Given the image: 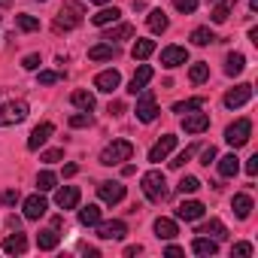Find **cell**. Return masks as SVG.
I'll list each match as a JSON object with an SVG mask.
<instances>
[{"mask_svg":"<svg viewBox=\"0 0 258 258\" xmlns=\"http://www.w3.org/2000/svg\"><path fill=\"white\" fill-rule=\"evenodd\" d=\"M91 121H94V118H91V112H88V109H82V112L70 115V121H67V124H70V127H91Z\"/></svg>","mask_w":258,"mask_h":258,"instance_id":"cell-40","label":"cell"},{"mask_svg":"<svg viewBox=\"0 0 258 258\" xmlns=\"http://www.w3.org/2000/svg\"><path fill=\"white\" fill-rule=\"evenodd\" d=\"M237 4V0H222V4L210 13V19H213V25H225L228 22V16H231V7Z\"/></svg>","mask_w":258,"mask_h":258,"instance_id":"cell-31","label":"cell"},{"mask_svg":"<svg viewBox=\"0 0 258 258\" xmlns=\"http://www.w3.org/2000/svg\"><path fill=\"white\" fill-rule=\"evenodd\" d=\"M28 118V103L25 100H13V103H4L0 106V127L7 124H19Z\"/></svg>","mask_w":258,"mask_h":258,"instance_id":"cell-5","label":"cell"},{"mask_svg":"<svg viewBox=\"0 0 258 258\" xmlns=\"http://www.w3.org/2000/svg\"><path fill=\"white\" fill-rule=\"evenodd\" d=\"M134 115L140 118V121H155V115H158V106H155V94L149 91V88H143L140 91V100H137V109H134Z\"/></svg>","mask_w":258,"mask_h":258,"instance_id":"cell-6","label":"cell"},{"mask_svg":"<svg viewBox=\"0 0 258 258\" xmlns=\"http://www.w3.org/2000/svg\"><path fill=\"white\" fill-rule=\"evenodd\" d=\"M176 234H179V228H176L173 219H155V237H161V240H173Z\"/></svg>","mask_w":258,"mask_h":258,"instance_id":"cell-24","label":"cell"},{"mask_svg":"<svg viewBox=\"0 0 258 258\" xmlns=\"http://www.w3.org/2000/svg\"><path fill=\"white\" fill-rule=\"evenodd\" d=\"M58 240H61V237H58V231H55V228H46V231H40V234H37V246H40V249H46V252H49V249H55V246H58Z\"/></svg>","mask_w":258,"mask_h":258,"instance_id":"cell-30","label":"cell"},{"mask_svg":"<svg viewBox=\"0 0 258 258\" xmlns=\"http://www.w3.org/2000/svg\"><path fill=\"white\" fill-rule=\"evenodd\" d=\"M249 137H252V121H249V118H237L234 124H228V131H225V140H228V146H234V149L246 146Z\"/></svg>","mask_w":258,"mask_h":258,"instance_id":"cell-4","label":"cell"},{"mask_svg":"<svg viewBox=\"0 0 258 258\" xmlns=\"http://www.w3.org/2000/svg\"><path fill=\"white\" fill-rule=\"evenodd\" d=\"M55 182H58V176H55L52 170H43V173L37 176V188H40V191H52Z\"/></svg>","mask_w":258,"mask_h":258,"instance_id":"cell-39","label":"cell"},{"mask_svg":"<svg viewBox=\"0 0 258 258\" xmlns=\"http://www.w3.org/2000/svg\"><path fill=\"white\" fill-rule=\"evenodd\" d=\"M246 173H249V176H255V173H258V155H252V158L246 161Z\"/></svg>","mask_w":258,"mask_h":258,"instance_id":"cell-50","label":"cell"},{"mask_svg":"<svg viewBox=\"0 0 258 258\" xmlns=\"http://www.w3.org/2000/svg\"><path fill=\"white\" fill-rule=\"evenodd\" d=\"M25 249H28V237H25V234H19V231H16V234H10V237L4 240V252H7V255H22Z\"/></svg>","mask_w":258,"mask_h":258,"instance_id":"cell-21","label":"cell"},{"mask_svg":"<svg viewBox=\"0 0 258 258\" xmlns=\"http://www.w3.org/2000/svg\"><path fill=\"white\" fill-rule=\"evenodd\" d=\"M115 55H118V49H115L112 43H97V46L88 49V58H91V61H109V58H115Z\"/></svg>","mask_w":258,"mask_h":258,"instance_id":"cell-22","label":"cell"},{"mask_svg":"<svg viewBox=\"0 0 258 258\" xmlns=\"http://www.w3.org/2000/svg\"><path fill=\"white\" fill-rule=\"evenodd\" d=\"M161 64L164 67H179V64H188V49H182V46H167L164 52H161Z\"/></svg>","mask_w":258,"mask_h":258,"instance_id":"cell-16","label":"cell"},{"mask_svg":"<svg viewBox=\"0 0 258 258\" xmlns=\"http://www.w3.org/2000/svg\"><path fill=\"white\" fill-rule=\"evenodd\" d=\"M173 146H176V137H173V134H164V137H161V140H158V143L149 149V161H152V164L164 161V158L173 152Z\"/></svg>","mask_w":258,"mask_h":258,"instance_id":"cell-13","label":"cell"},{"mask_svg":"<svg viewBox=\"0 0 258 258\" xmlns=\"http://www.w3.org/2000/svg\"><path fill=\"white\" fill-rule=\"evenodd\" d=\"M237 170H240V158L231 152V155H225V158H219V173L225 176V179H231V176H237Z\"/></svg>","mask_w":258,"mask_h":258,"instance_id":"cell-26","label":"cell"},{"mask_svg":"<svg viewBox=\"0 0 258 258\" xmlns=\"http://www.w3.org/2000/svg\"><path fill=\"white\" fill-rule=\"evenodd\" d=\"M152 52H155V40H137V43H134V49H131L134 61H146Z\"/></svg>","mask_w":258,"mask_h":258,"instance_id":"cell-29","label":"cell"},{"mask_svg":"<svg viewBox=\"0 0 258 258\" xmlns=\"http://www.w3.org/2000/svg\"><path fill=\"white\" fill-rule=\"evenodd\" d=\"M118 19H121V10H118V7H103L100 13H94V16H91V25L106 28V25H115Z\"/></svg>","mask_w":258,"mask_h":258,"instance_id":"cell-19","label":"cell"},{"mask_svg":"<svg viewBox=\"0 0 258 258\" xmlns=\"http://www.w3.org/2000/svg\"><path fill=\"white\" fill-rule=\"evenodd\" d=\"M182 127H185V134H204L210 127V115L207 112H185Z\"/></svg>","mask_w":258,"mask_h":258,"instance_id":"cell-11","label":"cell"},{"mask_svg":"<svg viewBox=\"0 0 258 258\" xmlns=\"http://www.w3.org/2000/svg\"><path fill=\"white\" fill-rule=\"evenodd\" d=\"M64 79V73H55V70H40V85H55V82H61Z\"/></svg>","mask_w":258,"mask_h":258,"instance_id":"cell-42","label":"cell"},{"mask_svg":"<svg viewBox=\"0 0 258 258\" xmlns=\"http://www.w3.org/2000/svg\"><path fill=\"white\" fill-rule=\"evenodd\" d=\"M19 198H22V195H19V188H7V191H4V204H7V207H16V204H19Z\"/></svg>","mask_w":258,"mask_h":258,"instance_id":"cell-48","label":"cell"},{"mask_svg":"<svg viewBox=\"0 0 258 258\" xmlns=\"http://www.w3.org/2000/svg\"><path fill=\"white\" fill-rule=\"evenodd\" d=\"M76 170H79L76 164H67V167H64V176H76Z\"/></svg>","mask_w":258,"mask_h":258,"instance_id":"cell-53","label":"cell"},{"mask_svg":"<svg viewBox=\"0 0 258 258\" xmlns=\"http://www.w3.org/2000/svg\"><path fill=\"white\" fill-rule=\"evenodd\" d=\"M91 4H106V0H91Z\"/></svg>","mask_w":258,"mask_h":258,"instance_id":"cell-57","label":"cell"},{"mask_svg":"<svg viewBox=\"0 0 258 258\" xmlns=\"http://www.w3.org/2000/svg\"><path fill=\"white\" fill-rule=\"evenodd\" d=\"M55 204H58L61 210H73V207L79 204V188H76V185L58 188V191H55Z\"/></svg>","mask_w":258,"mask_h":258,"instance_id":"cell-18","label":"cell"},{"mask_svg":"<svg viewBox=\"0 0 258 258\" xmlns=\"http://www.w3.org/2000/svg\"><path fill=\"white\" fill-rule=\"evenodd\" d=\"M249 10H252V13L258 10V0H249Z\"/></svg>","mask_w":258,"mask_h":258,"instance_id":"cell-55","label":"cell"},{"mask_svg":"<svg viewBox=\"0 0 258 258\" xmlns=\"http://www.w3.org/2000/svg\"><path fill=\"white\" fill-rule=\"evenodd\" d=\"M121 112H124V103L121 100H112L109 103V115H121Z\"/></svg>","mask_w":258,"mask_h":258,"instance_id":"cell-51","label":"cell"},{"mask_svg":"<svg viewBox=\"0 0 258 258\" xmlns=\"http://www.w3.org/2000/svg\"><path fill=\"white\" fill-rule=\"evenodd\" d=\"M82 16H85V10H82L79 0H67V4L61 7V13H58V19H55V31H73V28H79Z\"/></svg>","mask_w":258,"mask_h":258,"instance_id":"cell-1","label":"cell"},{"mask_svg":"<svg viewBox=\"0 0 258 258\" xmlns=\"http://www.w3.org/2000/svg\"><path fill=\"white\" fill-rule=\"evenodd\" d=\"M97 195H100V201H103V204H109V207H112V204H118V201L124 198V185L109 179V182H100V185H97Z\"/></svg>","mask_w":258,"mask_h":258,"instance_id":"cell-14","label":"cell"},{"mask_svg":"<svg viewBox=\"0 0 258 258\" xmlns=\"http://www.w3.org/2000/svg\"><path fill=\"white\" fill-rule=\"evenodd\" d=\"M191 155H195V146H188V149H182V152H179V155H176V158L170 161V167H182L185 161H191Z\"/></svg>","mask_w":258,"mask_h":258,"instance_id":"cell-44","label":"cell"},{"mask_svg":"<svg viewBox=\"0 0 258 258\" xmlns=\"http://www.w3.org/2000/svg\"><path fill=\"white\" fill-rule=\"evenodd\" d=\"M140 182H143V195H146L149 201L161 204V201L167 198V179H164L161 170H149V173H143Z\"/></svg>","mask_w":258,"mask_h":258,"instance_id":"cell-3","label":"cell"},{"mask_svg":"<svg viewBox=\"0 0 258 258\" xmlns=\"http://www.w3.org/2000/svg\"><path fill=\"white\" fill-rule=\"evenodd\" d=\"M118 85H121V73L118 70H103V73L94 76V88L103 91V94H112Z\"/></svg>","mask_w":258,"mask_h":258,"instance_id":"cell-9","label":"cell"},{"mask_svg":"<svg viewBox=\"0 0 258 258\" xmlns=\"http://www.w3.org/2000/svg\"><path fill=\"white\" fill-rule=\"evenodd\" d=\"M207 76H210V64H191V70H188V79L195 82V85H201V82H207Z\"/></svg>","mask_w":258,"mask_h":258,"instance_id":"cell-36","label":"cell"},{"mask_svg":"<svg viewBox=\"0 0 258 258\" xmlns=\"http://www.w3.org/2000/svg\"><path fill=\"white\" fill-rule=\"evenodd\" d=\"M16 25H19L25 34H34V31H40V22H37L34 16H25V13H22V16H16Z\"/></svg>","mask_w":258,"mask_h":258,"instance_id":"cell-38","label":"cell"},{"mask_svg":"<svg viewBox=\"0 0 258 258\" xmlns=\"http://www.w3.org/2000/svg\"><path fill=\"white\" fill-rule=\"evenodd\" d=\"M176 188H179V191H182V195H195V191H198V188H201V179H198V176H182V179H179V185H176Z\"/></svg>","mask_w":258,"mask_h":258,"instance_id":"cell-41","label":"cell"},{"mask_svg":"<svg viewBox=\"0 0 258 258\" xmlns=\"http://www.w3.org/2000/svg\"><path fill=\"white\" fill-rule=\"evenodd\" d=\"M216 155H219V152H216V146H207V149L201 152V164H204V167H210V164L216 161Z\"/></svg>","mask_w":258,"mask_h":258,"instance_id":"cell-47","label":"cell"},{"mask_svg":"<svg viewBox=\"0 0 258 258\" xmlns=\"http://www.w3.org/2000/svg\"><path fill=\"white\" fill-rule=\"evenodd\" d=\"M40 64H43V61H40V55H28V58L22 61V67H25V70H37Z\"/></svg>","mask_w":258,"mask_h":258,"instance_id":"cell-49","label":"cell"},{"mask_svg":"<svg viewBox=\"0 0 258 258\" xmlns=\"http://www.w3.org/2000/svg\"><path fill=\"white\" fill-rule=\"evenodd\" d=\"M13 4V0H0V7H10Z\"/></svg>","mask_w":258,"mask_h":258,"instance_id":"cell-56","label":"cell"},{"mask_svg":"<svg viewBox=\"0 0 258 258\" xmlns=\"http://www.w3.org/2000/svg\"><path fill=\"white\" fill-rule=\"evenodd\" d=\"M195 234H204V237H213V240H225L228 237V231H225V225L219 222V219H210V222H204Z\"/></svg>","mask_w":258,"mask_h":258,"instance_id":"cell-20","label":"cell"},{"mask_svg":"<svg viewBox=\"0 0 258 258\" xmlns=\"http://www.w3.org/2000/svg\"><path fill=\"white\" fill-rule=\"evenodd\" d=\"M79 222H82L85 228H94V225L100 222V207H94V204H88L85 210H79Z\"/></svg>","mask_w":258,"mask_h":258,"instance_id":"cell-32","label":"cell"},{"mask_svg":"<svg viewBox=\"0 0 258 258\" xmlns=\"http://www.w3.org/2000/svg\"><path fill=\"white\" fill-rule=\"evenodd\" d=\"M146 25H149V31H152V34H164L170 22H167V16H164L161 10H152V13H149V19H146Z\"/></svg>","mask_w":258,"mask_h":258,"instance_id":"cell-27","label":"cell"},{"mask_svg":"<svg viewBox=\"0 0 258 258\" xmlns=\"http://www.w3.org/2000/svg\"><path fill=\"white\" fill-rule=\"evenodd\" d=\"M204 213H207V207L201 201H182L176 207V219H182V222H198V219H204Z\"/></svg>","mask_w":258,"mask_h":258,"instance_id":"cell-10","label":"cell"},{"mask_svg":"<svg viewBox=\"0 0 258 258\" xmlns=\"http://www.w3.org/2000/svg\"><path fill=\"white\" fill-rule=\"evenodd\" d=\"M204 97H188V100H179L173 103V112H191V109H204Z\"/></svg>","mask_w":258,"mask_h":258,"instance_id":"cell-37","label":"cell"},{"mask_svg":"<svg viewBox=\"0 0 258 258\" xmlns=\"http://www.w3.org/2000/svg\"><path fill=\"white\" fill-rule=\"evenodd\" d=\"M213 4H216V0H213Z\"/></svg>","mask_w":258,"mask_h":258,"instance_id":"cell-58","label":"cell"},{"mask_svg":"<svg viewBox=\"0 0 258 258\" xmlns=\"http://www.w3.org/2000/svg\"><path fill=\"white\" fill-rule=\"evenodd\" d=\"M140 252H143L140 246H127V249H124V255H127V258H134V255H140Z\"/></svg>","mask_w":258,"mask_h":258,"instance_id":"cell-52","label":"cell"},{"mask_svg":"<svg viewBox=\"0 0 258 258\" xmlns=\"http://www.w3.org/2000/svg\"><path fill=\"white\" fill-rule=\"evenodd\" d=\"M70 100H73V106H79V109H94V94L91 91H73L70 94Z\"/></svg>","mask_w":258,"mask_h":258,"instance_id":"cell-33","label":"cell"},{"mask_svg":"<svg viewBox=\"0 0 258 258\" xmlns=\"http://www.w3.org/2000/svg\"><path fill=\"white\" fill-rule=\"evenodd\" d=\"M191 43L195 46H210V43H216V34L210 28H195L191 31Z\"/></svg>","mask_w":258,"mask_h":258,"instance_id":"cell-35","label":"cell"},{"mask_svg":"<svg viewBox=\"0 0 258 258\" xmlns=\"http://www.w3.org/2000/svg\"><path fill=\"white\" fill-rule=\"evenodd\" d=\"M121 173H124V176H134V173H137V167H134V164H124V170H121Z\"/></svg>","mask_w":258,"mask_h":258,"instance_id":"cell-54","label":"cell"},{"mask_svg":"<svg viewBox=\"0 0 258 258\" xmlns=\"http://www.w3.org/2000/svg\"><path fill=\"white\" fill-rule=\"evenodd\" d=\"M61 158H64V149H49V152H43V158H40V161L55 164V161H61Z\"/></svg>","mask_w":258,"mask_h":258,"instance_id":"cell-46","label":"cell"},{"mask_svg":"<svg viewBox=\"0 0 258 258\" xmlns=\"http://www.w3.org/2000/svg\"><path fill=\"white\" fill-rule=\"evenodd\" d=\"M173 7H176L179 13H185V16H191V13L198 10V0H173Z\"/></svg>","mask_w":258,"mask_h":258,"instance_id":"cell-43","label":"cell"},{"mask_svg":"<svg viewBox=\"0 0 258 258\" xmlns=\"http://www.w3.org/2000/svg\"><path fill=\"white\" fill-rule=\"evenodd\" d=\"M127 37H134V28H131V25H118V28H112V31H106V34H103V40H106V43L127 40Z\"/></svg>","mask_w":258,"mask_h":258,"instance_id":"cell-34","label":"cell"},{"mask_svg":"<svg viewBox=\"0 0 258 258\" xmlns=\"http://www.w3.org/2000/svg\"><path fill=\"white\" fill-rule=\"evenodd\" d=\"M249 100H252V85H249V82L234 85V88L225 94V106H228V109H237V106H243V103H249Z\"/></svg>","mask_w":258,"mask_h":258,"instance_id":"cell-8","label":"cell"},{"mask_svg":"<svg viewBox=\"0 0 258 258\" xmlns=\"http://www.w3.org/2000/svg\"><path fill=\"white\" fill-rule=\"evenodd\" d=\"M134 155V143H127V140H112L103 152H100V164L112 167V164H121V161H131Z\"/></svg>","mask_w":258,"mask_h":258,"instance_id":"cell-2","label":"cell"},{"mask_svg":"<svg viewBox=\"0 0 258 258\" xmlns=\"http://www.w3.org/2000/svg\"><path fill=\"white\" fill-rule=\"evenodd\" d=\"M152 76H155V70H152L149 64H140L137 73H134V79H131V85H127V91H131V94H140V91L152 82Z\"/></svg>","mask_w":258,"mask_h":258,"instance_id":"cell-17","label":"cell"},{"mask_svg":"<svg viewBox=\"0 0 258 258\" xmlns=\"http://www.w3.org/2000/svg\"><path fill=\"white\" fill-rule=\"evenodd\" d=\"M40 4H43V0H40Z\"/></svg>","mask_w":258,"mask_h":258,"instance_id":"cell-59","label":"cell"},{"mask_svg":"<svg viewBox=\"0 0 258 258\" xmlns=\"http://www.w3.org/2000/svg\"><path fill=\"white\" fill-rule=\"evenodd\" d=\"M127 234V225L121 219H112V222H97V237L100 240H124Z\"/></svg>","mask_w":258,"mask_h":258,"instance_id":"cell-7","label":"cell"},{"mask_svg":"<svg viewBox=\"0 0 258 258\" xmlns=\"http://www.w3.org/2000/svg\"><path fill=\"white\" fill-rule=\"evenodd\" d=\"M231 210H234L237 219H249V216H252V198H249V195H234Z\"/></svg>","mask_w":258,"mask_h":258,"instance_id":"cell-23","label":"cell"},{"mask_svg":"<svg viewBox=\"0 0 258 258\" xmlns=\"http://www.w3.org/2000/svg\"><path fill=\"white\" fill-rule=\"evenodd\" d=\"M243 67H246L243 52H231V55H228V61H225V73H228V76H240V73H243Z\"/></svg>","mask_w":258,"mask_h":258,"instance_id":"cell-28","label":"cell"},{"mask_svg":"<svg viewBox=\"0 0 258 258\" xmlns=\"http://www.w3.org/2000/svg\"><path fill=\"white\" fill-rule=\"evenodd\" d=\"M231 255H237V258H249V255H252V243H234Z\"/></svg>","mask_w":258,"mask_h":258,"instance_id":"cell-45","label":"cell"},{"mask_svg":"<svg viewBox=\"0 0 258 258\" xmlns=\"http://www.w3.org/2000/svg\"><path fill=\"white\" fill-rule=\"evenodd\" d=\"M52 134H55V124H52V121H43V124H37L34 131H31V137H28V149H31V152H37V149H40V146H43V143L52 137Z\"/></svg>","mask_w":258,"mask_h":258,"instance_id":"cell-12","label":"cell"},{"mask_svg":"<svg viewBox=\"0 0 258 258\" xmlns=\"http://www.w3.org/2000/svg\"><path fill=\"white\" fill-rule=\"evenodd\" d=\"M46 210H49V204H46V198H43V195H31V198L25 201V219H28V222L43 219V216H46Z\"/></svg>","mask_w":258,"mask_h":258,"instance_id":"cell-15","label":"cell"},{"mask_svg":"<svg viewBox=\"0 0 258 258\" xmlns=\"http://www.w3.org/2000/svg\"><path fill=\"white\" fill-rule=\"evenodd\" d=\"M191 249H195V255H216L219 252V243L213 240V237H195V243H191Z\"/></svg>","mask_w":258,"mask_h":258,"instance_id":"cell-25","label":"cell"}]
</instances>
